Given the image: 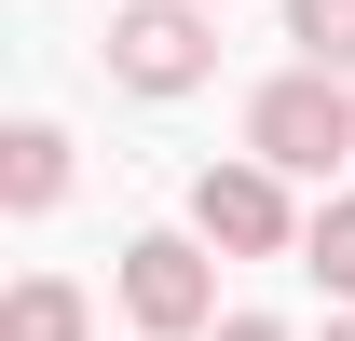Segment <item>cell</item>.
Returning <instances> with one entry per match:
<instances>
[{
    "label": "cell",
    "instance_id": "6da1fadb",
    "mask_svg": "<svg viewBox=\"0 0 355 341\" xmlns=\"http://www.w3.org/2000/svg\"><path fill=\"white\" fill-rule=\"evenodd\" d=\"M246 150H260V164H287V177H328L355 150V96H342V69H273L260 96H246Z\"/></svg>",
    "mask_w": 355,
    "mask_h": 341
},
{
    "label": "cell",
    "instance_id": "7a4b0ae2",
    "mask_svg": "<svg viewBox=\"0 0 355 341\" xmlns=\"http://www.w3.org/2000/svg\"><path fill=\"white\" fill-rule=\"evenodd\" d=\"M123 328L137 341H205L219 328V246L205 232H137L123 246Z\"/></svg>",
    "mask_w": 355,
    "mask_h": 341
},
{
    "label": "cell",
    "instance_id": "3957f363",
    "mask_svg": "<svg viewBox=\"0 0 355 341\" xmlns=\"http://www.w3.org/2000/svg\"><path fill=\"white\" fill-rule=\"evenodd\" d=\"M219 69V0H123L110 14V82L123 96H191Z\"/></svg>",
    "mask_w": 355,
    "mask_h": 341
},
{
    "label": "cell",
    "instance_id": "277c9868",
    "mask_svg": "<svg viewBox=\"0 0 355 341\" xmlns=\"http://www.w3.org/2000/svg\"><path fill=\"white\" fill-rule=\"evenodd\" d=\"M191 232L219 259H301V205H287V164H260V150H232V164L191 177Z\"/></svg>",
    "mask_w": 355,
    "mask_h": 341
},
{
    "label": "cell",
    "instance_id": "5b68a950",
    "mask_svg": "<svg viewBox=\"0 0 355 341\" xmlns=\"http://www.w3.org/2000/svg\"><path fill=\"white\" fill-rule=\"evenodd\" d=\"M55 191H69V137H55V123H14V137H0V205L42 218Z\"/></svg>",
    "mask_w": 355,
    "mask_h": 341
},
{
    "label": "cell",
    "instance_id": "8992f818",
    "mask_svg": "<svg viewBox=\"0 0 355 341\" xmlns=\"http://www.w3.org/2000/svg\"><path fill=\"white\" fill-rule=\"evenodd\" d=\"M0 341H96V314H83V287H69V273H14Z\"/></svg>",
    "mask_w": 355,
    "mask_h": 341
},
{
    "label": "cell",
    "instance_id": "52a82bcc",
    "mask_svg": "<svg viewBox=\"0 0 355 341\" xmlns=\"http://www.w3.org/2000/svg\"><path fill=\"white\" fill-rule=\"evenodd\" d=\"M301 273H314L328 300H355V191H328V205L301 218Z\"/></svg>",
    "mask_w": 355,
    "mask_h": 341
},
{
    "label": "cell",
    "instance_id": "ba28073f",
    "mask_svg": "<svg viewBox=\"0 0 355 341\" xmlns=\"http://www.w3.org/2000/svg\"><path fill=\"white\" fill-rule=\"evenodd\" d=\"M287 42L314 69H355V0H287Z\"/></svg>",
    "mask_w": 355,
    "mask_h": 341
},
{
    "label": "cell",
    "instance_id": "9c48e42d",
    "mask_svg": "<svg viewBox=\"0 0 355 341\" xmlns=\"http://www.w3.org/2000/svg\"><path fill=\"white\" fill-rule=\"evenodd\" d=\"M205 341H287V328H273V314H219Z\"/></svg>",
    "mask_w": 355,
    "mask_h": 341
},
{
    "label": "cell",
    "instance_id": "30bf717a",
    "mask_svg": "<svg viewBox=\"0 0 355 341\" xmlns=\"http://www.w3.org/2000/svg\"><path fill=\"white\" fill-rule=\"evenodd\" d=\"M328 341H355V300H342V314H328Z\"/></svg>",
    "mask_w": 355,
    "mask_h": 341
}]
</instances>
